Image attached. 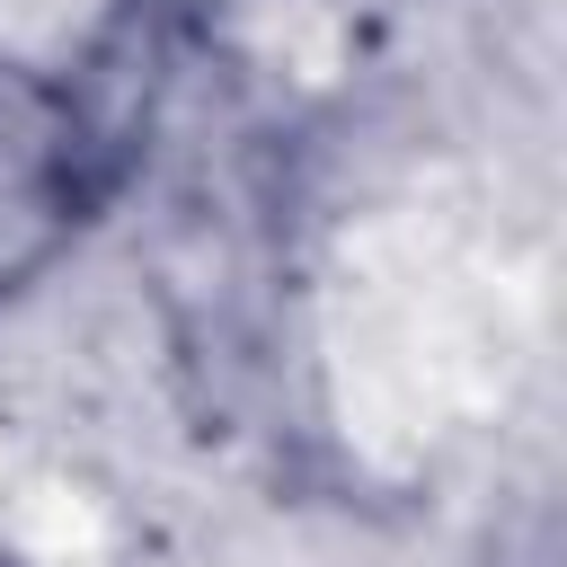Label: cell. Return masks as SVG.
<instances>
[{
	"instance_id": "1",
	"label": "cell",
	"mask_w": 567,
	"mask_h": 567,
	"mask_svg": "<svg viewBox=\"0 0 567 567\" xmlns=\"http://www.w3.org/2000/svg\"><path fill=\"white\" fill-rule=\"evenodd\" d=\"M151 62H159V18L142 9H124L80 71L0 62V301L35 284L124 186L159 80Z\"/></svg>"
}]
</instances>
